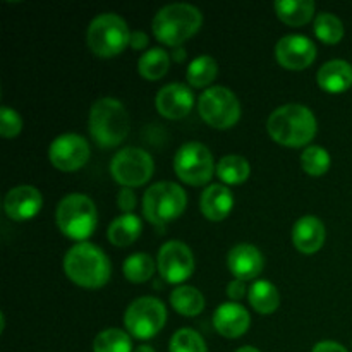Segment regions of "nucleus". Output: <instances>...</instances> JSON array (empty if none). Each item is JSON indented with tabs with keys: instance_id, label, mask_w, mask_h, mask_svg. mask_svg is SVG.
Here are the masks:
<instances>
[{
	"instance_id": "nucleus-19",
	"label": "nucleus",
	"mask_w": 352,
	"mask_h": 352,
	"mask_svg": "<svg viewBox=\"0 0 352 352\" xmlns=\"http://www.w3.org/2000/svg\"><path fill=\"white\" fill-rule=\"evenodd\" d=\"M292 243L299 253H318L325 244V226L318 217H301L292 229Z\"/></svg>"
},
{
	"instance_id": "nucleus-25",
	"label": "nucleus",
	"mask_w": 352,
	"mask_h": 352,
	"mask_svg": "<svg viewBox=\"0 0 352 352\" xmlns=\"http://www.w3.org/2000/svg\"><path fill=\"white\" fill-rule=\"evenodd\" d=\"M170 305L179 315L192 318V316H198L205 309V298L196 287L179 285L177 289L172 291Z\"/></svg>"
},
{
	"instance_id": "nucleus-15",
	"label": "nucleus",
	"mask_w": 352,
	"mask_h": 352,
	"mask_svg": "<svg viewBox=\"0 0 352 352\" xmlns=\"http://www.w3.org/2000/svg\"><path fill=\"white\" fill-rule=\"evenodd\" d=\"M43 206V196L33 186H17L3 198V212L14 222L34 219Z\"/></svg>"
},
{
	"instance_id": "nucleus-2",
	"label": "nucleus",
	"mask_w": 352,
	"mask_h": 352,
	"mask_svg": "<svg viewBox=\"0 0 352 352\" xmlns=\"http://www.w3.org/2000/svg\"><path fill=\"white\" fill-rule=\"evenodd\" d=\"M64 272L71 282L82 289H102L110 280L112 265L98 246L79 243L64 256Z\"/></svg>"
},
{
	"instance_id": "nucleus-10",
	"label": "nucleus",
	"mask_w": 352,
	"mask_h": 352,
	"mask_svg": "<svg viewBox=\"0 0 352 352\" xmlns=\"http://www.w3.org/2000/svg\"><path fill=\"white\" fill-rule=\"evenodd\" d=\"M155 172L153 158L141 148H124L113 155L110 174L122 188H140L146 184Z\"/></svg>"
},
{
	"instance_id": "nucleus-27",
	"label": "nucleus",
	"mask_w": 352,
	"mask_h": 352,
	"mask_svg": "<svg viewBox=\"0 0 352 352\" xmlns=\"http://www.w3.org/2000/svg\"><path fill=\"white\" fill-rule=\"evenodd\" d=\"M170 67V55L164 48H151L144 52L138 60V72L148 81H158Z\"/></svg>"
},
{
	"instance_id": "nucleus-12",
	"label": "nucleus",
	"mask_w": 352,
	"mask_h": 352,
	"mask_svg": "<svg viewBox=\"0 0 352 352\" xmlns=\"http://www.w3.org/2000/svg\"><path fill=\"white\" fill-rule=\"evenodd\" d=\"M157 267L168 284H182L195 272V256L184 243L168 241L158 251Z\"/></svg>"
},
{
	"instance_id": "nucleus-29",
	"label": "nucleus",
	"mask_w": 352,
	"mask_h": 352,
	"mask_svg": "<svg viewBox=\"0 0 352 352\" xmlns=\"http://www.w3.org/2000/svg\"><path fill=\"white\" fill-rule=\"evenodd\" d=\"M124 277L133 284H143L148 282L155 274V261L146 253H134L124 261L122 265Z\"/></svg>"
},
{
	"instance_id": "nucleus-41",
	"label": "nucleus",
	"mask_w": 352,
	"mask_h": 352,
	"mask_svg": "<svg viewBox=\"0 0 352 352\" xmlns=\"http://www.w3.org/2000/svg\"><path fill=\"white\" fill-rule=\"evenodd\" d=\"M236 352H260L256 349V347H251V346H244L241 347V349H237Z\"/></svg>"
},
{
	"instance_id": "nucleus-20",
	"label": "nucleus",
	"mask_w": 352,
	"mask_h": 352,
	"mask_svg": "<svg viewBox=\"0 0 352 352\" xmlns=\"http://www.w3.org/2000/svg\"><path fill=\"white\" fill-rule=\"evenodd\" d=\"M234 206V196L227 186L212 184L203 191L199 208L210 222H222L229 217Z\"/></svg>"
},
{
	"instance_id": "nucleus-14",
	"label": "nucleus",
	"mask_w": 352,
	"mask_h": 352,
	"mask_svg": "<svg viewBox=\"0 0 352 352\" xmlns=\"http://www.w3.org/2000/svg\"><path fill=\"white\" fill-rule=\"evenodd\" d=\"M316 45L302 34H287L275 45V58L289 71H302L315 62Z\"/></svg>"
},
{
	"instance_id": "nucleus-31",
	"label": "nucleus",
	"mask_w": 352,
	"mask_h": 352,
	"mask_svg": "<svg viewBox=\"0 0 352 352\" xmlns=\"http://www.w3.org/2000/svg\"><path fill=\"white\" fill-rule=\"evenodd\" d=\"M315 34L325 45H337L344 38V24L337 16L322 12L315 19Z\"/></svg>"
},
{
	"instance_id": "nucleus-17",
	"label": "nucleus",
	"mask_w": 352,
	"mask_h": 352,
	"mask_svg": "<svg viewBox=\"0 0 352 352\" xmlns=\"http://www.w3.org/2000/svg\"><path fill=\"white\" fill-rule=\"evenodd\" d=\"M251 316L239 302H223L213 313V327L227 339H239L250 330Z\"/></svg>"
},
{
	"instance_id": "nucleus-39",
	"label": "nucleus",
	"mask_w": 352,
	"mask_h": 352,
	"mask_svg": "<svg viewBox=\"0 0 352 352\" xmlns=\"http://www.w3.org/2000/svg\"><path fill=\"white\" fill-rule=\"evenodd\" d=\"M172 57H174L175 62H182L186 58V52L182 50V48H175L174 55H172Z\"/></svg>"
},
{
	"instance_id": "nucleus-11",
	"label": "nucleus",
	"mask_w": 352,
	"mask_h": 352,
	"mask_svg": "<svg viewBox=\"0 0 352 352\" xmlns=\"http://www.w3.org/2000/svg\"><path fill=\"white\" fill-rule=\"evenodd\" d=\"M174 170L189 186H205L212 181L217 165L208 148L201 143H186L174 157Z\"/></svg>"
},
{
	"instance_id": "nucleus-26",
	"label": "nucleus",
	"mask_w": 352,
	"mask_h": 352,
	"mask_svg": "<svg viewBox=\"0 0 352 352\" xmlns=\"http://www.w3.org/2000/svg\"><path fill=\"white\" fill-rule=\"evenodd\" d=\"M215 172L223 184L239 186L250 179L251 167L246 158L239 157V155H227V157L220 158Z\"/></svg>"
},
{
	"instance_id": "nucleus-1",
	"label": "nucleus",
	"mask_w": 352,
	"mask_h": 352,
	"mask_svg": "<svg viewBox=\"0 0 352 352\" xmlns=\"http://www.w3.org/2000/svg\"><path fill=\"white\" fill-rule=\"evenodd\" d=\"M267 131L272 140L282 146L301 148L316 136L318 124L308 107L289 103L270 113Z\"/></svg>"
},
{
	"instance_id": "nucleus-4",
	"label": "nucleus",
	"mask_w": 352,
	"mask_h": 352,
	"mask_svg": "<svg viewBox=\"0 0 352 352\" xmlns=\"http://www.w3.org/2000/svg\"><path fill=\"white\" fill-rule=\"evenodd\" d=\"M131 129L129 113L116 98H100L89 112V134L102 148H116L127 138Z\"/></svg>"
},
{
	"instance_id": "nucleus-28",
	"label": "nucleus",
	"mask_w": 352,
	"mask_h": 352,
	"mask_svg": "<svg viewBox=\"0 0 352 352\" xmlns=\"http://www.w3.org/2000/svg\"><path fill=\"white\" fill-rule=\"evenodd\" d=\"M219 74V64L210 55H199L189 64L188 67V82L192 88H206L215 81Z\"/></svg>"
},
{
	"instance_id": "nucleus-38",
	"label": "nucleus",
	"mask_w": 352,
	"mask_h": 352,
	"mask_svg": "<svg viewBox=\"0 0 352 352\" xmlns=\"http://www.w3.org/2000/svg\"><path fill=\"white\" fill-rule=\"evenodd\" d=\"M129 45L134 50H143V48L148 47V34L144 31H133Z\"/></svg>"
},
{
	"instance_id": "nucleus-37",
	"label": "nucleus",
	"mask_w": 352,
	"mask_h": 352,
	"mask_svg": "<svg viewBox=\"0 0 352 352\" xmlns=\"http://www.w3.org/2000/svg\"><path fill=\"white\" fill-rule=\"evenodd\" d=\"M311 352H349L344 346H340L339 342H333V340H322V342L316 344L313 347Z\"/></svg>"
},
{
	"instance_id": "nucleus-34",
	"label": "nucleus",
	"mask_w": 352,
	"mask_h": 352,
	"mask_svg": "<svg viewBox=\"0 0 352 352\" xmlns=\"http://www.w3.org/2000/svg\"><path fill=\"white\" fill-rule=\"evenodd\" d=\"M23 129V119L19 113L10 107H2L0 109V134L6 140H12Z\"/></svg>"
},
{
	"instance_id": "nucleus-23",
	"label": "nucleus",
	"mask_w": 352,
	"mask_h": 352,
	"mask_svg": "<svg viewBox=\"0 0 352 352\" xmlns=\"http://www.w3.org/2000/svg\"><path fill=\"white\" fill-rule=\"evenodd\" d=\"M277 17L287 26H305L315 16V2L311 0H278L274 3Z\"/></svg>"
},
{
	"instance_id": "nucleus-36",
	"label": "nucleus",
	"mask_w": 352,
	"mask_h": 352,
	"mask_svg": "<svg viewBox=\"0 0 352 352\" xmlns=\"http://www.w3.org/2000/svg\"><path fill=\"white\" fill-rule=\"evenodd\" d=\"M246 284L244 280H239V278H234L232 282H229L227 285V296H229L230 301H241V299L246 296Z\"/></svg>"
},
{
	"instance_id": "nucleus-21",
	"label": "nucleus",
	"mask_w": 352,
	"mask_h": 352,
	"mask_svg": "<svg viewBox=\"0 0 352 352\" xmlns=\"http://www.w3.org/2000/svg\"><path fill=\"white\" fill-rule=\"evenodd\" d=\"M316 82L323 91L332 93V95L347 91L352 86V65L340 58L327 62L320 67Z\"/></svg>"
},
{
	"instance_id": "nucleus-22",
	"label": "nucleus",
	"mask_w": 352,
	"mask_h": 352,
	"mask_svg": "<svg viewBox=\"0 0 352 352\" xmlns=\"http://www.w3.org/2000/svg\"><path fill=\"white\" fill-rule=\"evenodd\" d=\"M141 230H143V223H141L140 217H136L134 213H122L113 219V222L109 226L107 237H109L110 244H113L116 248H126L138 241Z\"/></svg>"
},
{
	"instance_id": "nucleus-6",
	"label": "nucleus",
	"mask_w": 352,
	"mask_h": 352,
	"mask_svg": "<svg viewBox=\"0 0 352 352\" xmlns=\"http://www.w3.org/2000/svg\"><path fill=\"white\" fill-rule=\"evenodd\" d=\"M131 43V31L126 21L113 12L96 16L88 28V47L102 58L116 57Z\"/></svg>"
},
{
	"instance_id": "nucleus-32",
	"label": "nucleus",
	"mask_w": 352,
	"mask_h": 352,
	"mask_svg": "<svg viewBox=\"0 0 352 352\" xmlns=\"http://www.w3.org/2000/svg\"><path fill=\"white\" fill-rule=\"evenodd\" d=\"M332 164L329 151L323 146H308L301 155V167L306 174L313 175V177H320V175L327 174Z\"/></svg>"
},
{
	"instance_id": "nucleus-35",
	"label": "nucleus",
	"mask_w": 352,
	"mask_h": 352,
	"mask_svg": "<svg viewBox=\"0 0 352 352\" xmlns=\"http://www.w3.org/2000/svg\"><path fill=\"white\" fill-rule=\"evenodd\" d=\"M136 195H134L133 189L122 188L120 189L119 196H117V205L122 210V213H133V210L136 208Z\"/></svg>"
},
{
	"instance_id": "nucleus-18",
	"label": "nucleus",
	"mask_w": 352,
	"mask_h": 352,
	"mask_svg": "<svg viewBox=\"0 0 352 352\" xmlns=\"http://www.w3.org/2000/svg\"><path fill=\"white\" fill-rule=\"evenodd\" d=\"M230 274L239 280H253L263 272V254L253 244H237L227 256Z\"/></svg>"
},
{
	"instance_id": "nucleus-3",
	"label": "nucleus",
	"mask_w": 352,
	"mask_h": 352,
	"mask_svg": "<svg viewBox=\"0 0 352 352\" xmlns=\"http://www.w3.org/2000/svg\"><path fill=\"white\" fill-rule=\"evenodd\" d=\"M203 24V14L191 3H170L155 14L153 34L167 47H181L184 41L195 36Z\"/></svg>"
},
{
	"instance_id": "nucleus-33",
	"label": "nucleus",
	"mask_w": 352,
	"mask_h": 352,
	"mask_svg": "<svg viewBox=\"0 0 352 352\" xmlns=\"http://www.w3.org/2000/svg\"><path fill=\"white\" fill-rule=\"evenodd\" d=\"M170 352H208L203 337L192 329H181L172 336Z\"/></svg>"
},
{
	"instance_id": "nucleus-30",
	"label": "nucleus",
	"mask_w": 352,
	"mask_h": 352,
	"mask_svg": "<svg viewBox=\"0 0 352 352\" xmlns=\"http://www.w3.org/2000/svg\"><path fill=\"white\" fill-rule=\"evenodd\" d=\"M93 352H134L129 333L120 329L102 330L93 340Z\"/></svg>"
},
{
	"instance_id": "nucleus-8",
	"label": "nucleus",
	"mask_w": 352,
	"mask_h": 352,
	"mask_svg": "<svg viewBox=\"0 0 352 352\" xmlns=\"http://www.w3.org/2000/svg\"><path fill=\"white\" fill-rule=\"evenodd\" d=\"M167 323V308L164 302L151 296L138 298L127 306L124 325L127 332L140 340L158 336Z\"/></svg>"
},
{
	"instance_id": "nucleus-7",
	"label": "nucleus",
	"mask_w": 352,
	"mask_h": 352,
	"mask_svg": "<svg viewBox=\"0 0 352 352\" xmlns=\"http://www.w3.org/2000/svg\"><path fill=\"white\" fill-rule=\"evenodd\" d=\"M188 205L186 191L175 182H157L143 196V215L155 226L179 219Z\"/></svg>"
},
{
	"instance_id": "nucleus-40",
	"label": "nucleus",
	"mask_w": 352,
	"mask_h": 352,
	"mask_svg": "<svg viewBox=\"0 0 352 352\" xmlns=\"http://www.w3.org/2000/svg\"><path fill=\"white\" fill-rule=\"evenodd\" d=\"M134 352H157V351H155L153 347H150V346H140Z\"/></svg>"
},
{
	"instance_id": "nucleus-16",
	"label": "nucleus",
	"mask_w": 352,
	"mask_h": 352,
	"mask_svg": "<svg viewBox=\"0 0 352 352\" xmlns=\"http://www.w3.org/2000/svg\"><path fill=\"white\" fill-rule=\"evenodd\" d=\"M155 105H157L158 113L165 119H184L195 105V95L189 89V86L181 85V82H172V85L164 86L157 93Z\"/></svg>"
},
{
	"instance_id": "nucleus-13",
	"label": "nucleus",
	"mask_w": 352,
	"mask_h": 352,
	"mask_svg": "<svg viewBox=\"0 0 352 352\" xmlns=\"http://www.w3.org/2000/svg\"><path fill=\"white\" fill-rule=\"evenodd\" d=\"M48 158L57 170L76 172L85 167L89 160V144L79 134H60L52 141Z\"/></svg>"
},
{
	"instance_id": "nucleus-24",
	"label": "nucleus",
	"mask_w": 352,
	"mask_h": 352,
	"mask_svg": "<svg viewBox=\"0 0 352 352\" xmlns=\"http://www.w3.org/2000/svg\"><path fill=\"white\" fill-rule=\"evenodd\" d=\"M251 308L260 315H272L280 305V294L277 287L268 280H256L248 291Z\"/></svg>"
},
{
	"instance_id": "nucleus-5",
	"label": "nucleus",
	"mask_w": 352,
	"mask_h": 352,
	"mask_svg": "<svg viewBox=\"0 0 352 352\" xmlns=\"http://www.w3.org/2000/svg\"><path fill=\"white\" fill-rule=\"evenodd\" d=\"M55 222L65 237L86 243V239L95 232L98 222L95 203L91 201V198L79 192L67 195L58 203Z\"/></svg>"
},
{
	"instance_id": "nucleus-9",
	"label": "nucleus",
	"mask_w": 352,
	"mask_h": 352,
	"mask_svg": "<svg viewBox=\"0 0 352 352\" xmlns=\"http://www.w3.org/2000/svg\"><path fill=\"white\" fill-rule=\"evenodd\" d=\"M201 119L215 129H230L241 119V103L237 96L223 86H212L198 100Z\"/></svg>"
}]
</instances>
